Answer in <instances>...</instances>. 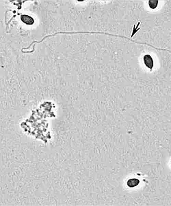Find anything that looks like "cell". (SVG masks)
<instances>
[{
	"instance_id": "6da1fadb",
	"label": "cell",
	"mask_w": 171,
	"mask_h": 206,
	"mask_svg": "<svg viewBox=\"0 0 171 206\" xmlns=\"http://www.w3.org/2000/svg\"><path fill=\"white\" fill-rule=\"evenodd\" d=\"M143 62L145 66H146L148 68H149L151 70H152L154 66V62L153 59L152 57L149 54L145 55L143 57Z\"/></svg>"
},
{
	"instance_id": "7a4b0ae2",
	"label": "cell",
	"mask_w": 171,
	"mask_h": 206,
	"mask_svg": "<svg viewBox=\"0 0 171 206\" xmlns=\"http://www.w3.org/2000/svg\"><path fill=\"white\" fill-rule=\"evenodd\" d=\"M21 21L25 24L27 25H32L34 23V19L32 17L27 14H21Z\"/></svg>"
},
{
	"instance_id": "3957f363",
	"label": "cell",
	"mask_w": 171,
	"mask_h": 206,
	"mask_svg": "<svg viewBox=\"0 0 171 206\" xmlns=\"http://www.w3.org/2000/svg\"><path fill=\"white\" fill-rule=\"evenodd\" d=\"M140 184V180L136 178L129 179L127 182V185L129 188H134L138 186Z\"/></svg>"
},
{
	"instance_id": "277c9868",
	"label": "cell",
	"mask_w": 171,
	"mask_h": 206,
	"mask_svg": "<svg viewBox=\"0 0 171 206\" xmlns=\"http://www.w3.org/2000/svg\"><path fill=\"white\" fill-rule=\"evenodd\" d=\"M158 3H159V1H158V0H149V6L150 7V8H151L153 10L155 9L157 7Z\"/></svg>"
}]
</instances>
